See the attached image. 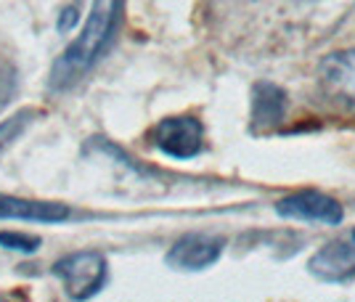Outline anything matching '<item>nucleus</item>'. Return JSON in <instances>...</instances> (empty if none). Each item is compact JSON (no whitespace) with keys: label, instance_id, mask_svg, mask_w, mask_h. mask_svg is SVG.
<instances>
[{"label":"nucleus","instance_id":"obj_8","mask_svg":"<svg viewBox=\"0 0 355 302\" xmlns=\"http://www.w3.org/2000/svg\"><path fill=\"white\" fill-rule=\"evenodd\" d=\"M69 217V207L56 202H30L0 194V220H30V223H61Z\"/></svg>","mask_w":355,"mask_h":302},{"label":"nucleus","instance_id":"obj_13","mask_svg":"<svg viewBox=\"0 0 355 302\" xmlns=\"http://www.w3.org/2000/svg\"><path fill=\"white\" fill-rule=\"evenodd\" d=\"M77 11H80L77 6H69V8H64V11H61L59 24H56V27H59V32H69L74 24L80 21V14H77Z\"/></svg>","mask_w":355,"mask_h":302},{"label":"nucleus","instance_id":"obj_4","mask_svg":"<svg viewBox=\"0 0 355 302\" xmlns=\"http://www.w3.org/2000/svg\"><path fill=\"white\" fill-rule=\"evenodd\" d=\"M151 138L167 157L191 159L205 146V127L196 117H167L154 127Z\"/></svg>","mask_w":355,"mask_h":302},{"label":"nucleus","instance_id":"obj_10","mask_svg":"<svg viewBox=\"0 0 355 302\" xmlns=\"http://www.w3.org/2000/svg\"><path fill=\"white\" fill-rule=\"evenodd\" d=\"M0 247L32 255V252H37L40 239H37V236H27V233H16V231H3V233H0Z\"/></svg>","mask_w":355,"mask_h":302},{"label":"nucleus","instance_id":"obj_9","mask_svg":"<svg viewBox=\"0 0 355 302\" xmlns=\"http://www.w3.org/2000/svg\"><path fill=\"white\" fill-rule=\"evenodd\" d=\"M286 112V93L273 82H257L252 93V125L254 130H273L284 120Z\"/></svg>","mask_w":355,"mask_h":302},{"label":"nucleus","instance_id":"obj_12","mask_svg":"<svg viewBox=\"0 0 355 302\" xmlns=\"http://www.w3.org/2000/svg\"><path fill=\"white\" fill-rule=\"evenodd\" d=\"M14 91V69L6 66L3 59H0V104L6 101V96Z\"/></svg>","mask_w":355,"mask_h":302},{"label":"nucleus","instance_id":"obj_11","mask_svg":"<svg viewBox=\"0 0 355 302\" xmlns=\"http://www.w3.org/2000/svg\"><path fill=\"white\" fill-rule=\"evenodd\" d=\"M30 117H32V112H21V114H14L11 120H6L0 125V149L8 146V143L24 130V125L30 122Z\"/></svg>","mask_w":355,"mask_h":302},{"label":"nucleus","instance_id":"obj_6","mask_svg":"<svg viewBox=\"0 0 355 302\" xmlns=\"http://www.w3.org/2000/svg\"><path fill=\"white\" fill-rule=\"evenodd\" d=\"M276 212L289 220H305V223H326V226H337L342 223V204L337 199L318 194V191H302L284 197L276 204Z\"/></svg>","mask_w":355,"mask_h":302},{"label":"nucleus","instance_id":"obj_7","mask_svg":"<svg viewBox=\"0 0 355 302\" xmlns=\"http://www.w3.org/2000/svg\"><path fill=\"white\" fill-rule=\"evenodd\" d=\"M220 239L205 236V233H189L173 244V249L167 252V263L180 271H202V268L212 265L220 257Z\"/></svg>","mask_w":355,"mask_h":302},{"label":"nucleus","instance_id":"obj_5","mask_svg":"<svg viewBox=\"0 0 355 302\" xmlns=\"http://www.w3.org/2000/svg\"><path fill=\"white\" fill-rule=\"evenodd\" d=\"M308 268L324 281H347L355 276V228L329 242L311 257Z\"/></svg>","mask_w":355,"mask_h":302},{"label":"nucleus","instance_id":"obj_3","mask_svg":"<svg viewBox=\"0 0 355 302\" xmlns=\"http://www.w3.org/2000/svg\"><path fill=\"white\" fill-rule=\"evenodd\" d=\"M318 88L331 104L355 109V48L334 51L318 64Z\"/></svg>","mask_w":355,"mask_h":302},{"label":"nucleus","instance_id":"obj_1","mask_svg":"<svg viewBox=\"0 0 355 302\" xmlns=\"http://www.w3.org/2000/svg\"><path fill=\"white\" fill-rule=\"evenodd\" d=\"M122 0H93V8L85 21V30L80 37L59 56V61L51 69V88L53 91H67L74 82H80L96 61L101 59L112 35L117 30V19Z\"/></svg>","mask_w":355,"mask_h":302},{"label":"nucleus","instance_id":"obj_2","mask_svg":"<svg viewBox=\"0 0 355 302\" xmlns=\"http://www.w3.org/2000/svg\"><path fill=\"white\" fill-rule=\"evenodd\" d=\"M53 273L67 287V294L74 300H88L106 281V260L101 252H74L56 263Z\"/></svg>","mask_w":355,"mask_h":302}]
</instances>
